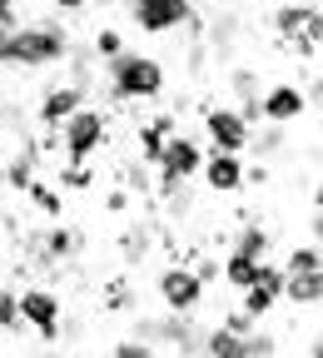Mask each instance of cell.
<instances>
[{
    "mask_svg": "<svg viewBox=\"0 0 323 358\" xmlns=\"http://www.w3.org/2000/svg\"><path fill=\"white\" fill-rule=\"evenodd\" d=\"M89 6V0H50V10H60V15H80Z\"/></svg>",
    "mask_w": 323,
    "mask_h": 358,
    "instance_id": "d6a6232c",
    "label": "cell"
},
{
    "mask_svg": "<svg viewBox=\"0 0 323 358\" xmlns=\"http://www.w3.org/2000/svg\"><path fill=\"white\" fill-rule=\"evenodd\" d=\"M110 110L100 105H80L60 129H55V150L65 155L60 164H89V155H100L110 145Z\"/></svg>",
    "mask_w": 323,
    "mask_h": 358,
    "instance_id": "3957f363",
    "label": "cell"
},
{
    "mask_svg": "<svg viewBox=\"0 0 323 358\" xmlns=\"http://www.w3.org/2000/svg\"><path fill=\"white\" fill-rule=\"evenodd\" d=\"M279 268H284V274H323V254H318L313 239H303V244L289 249V259H284Z\"/></svg>",
    "mask_w": 323,
    "mask_h": 358,
    "instance_id": "ffe728a7",
    "label": "cell"
},
{
    "mask_svg": "<svg viewBox=\"0 0 323 358\" xmlns=\"http://www.w3.org/2000/svg\"><path fill=\"white\" fill-rule=\"evenodd\" d=\"M35 179H40V169H35V145L25 140V150H20V155L0 159V185H6L10 194H25Z\"/></svg>",
    "mask_w": 323,
    "mask_h": 358,
    "instance_id": "2e32d148",
    "label": "cell"
},
{
    "mask_svg": "<svg viewBox=\"0 0 323 358\" xmlns=\"http://www.w3.org/2000/svg\"><path fill=\"white\" fill-rule=\"evenodd\" d=\"M80 105H89V90H80V85H70V80H60V85H50L40 95V105H35V120H40V129H60Z\"/></svg>",
    "mask_w": 323,
    "mask_h": 358,
    "instance_id": "7c38bea8",
    "label": "cell"
},
{
    "mask_svg": "<svg viewBox=\"0 0 323 358\" xmlns=\"http://www.w3.org/2000/svg\"><path fill=\"white\" fill-rule=\"evenodd\" d=\"M199 353L204 358H244V338H234L229 329H204V338H199Z\"/></svg>",
    "mask_w": 323,
    "mask_h": 358,
    "instance_id": "d6986e66",
    "label": "cell"
},
{
    "mask_svg": "<svg viewBox=\"0 0 323 358\" xmlns=\"http://www.w3.org/2000/svg\"><path fill=\"white\" fill-rule=\"evenodd\" d=\"M169 134H179V115H150L140 129H134V140H140V164H155L159 150Z\"/></svg>",
    "mask_w": 323,
    "mask_h": 358,
    "instance_id": "4fadbf2b",
    "label": "cell"
},
{
    "mask_svg": "<svg viewBox=\"0 0 323 358\" xmlns=\"http://www.w3.org/2000/svg\"><path fill=\"white\" fill-rule=\"evenodd\" d=\"M110 358H159L150 343H140V338H120L115 348H110Z\"/></svg>",
    "mask_w": 323,
    "mask_h": 358,
    "instance_id": "4dcf8cb0",
    "label": "cell"
},
{
    "mask_svg": "<svg viewBox=\"0 0 323 358\" xmlns=\"http://www.w3.org/2000/svg\"><path fill=\"white\" fill-rule=\"evenodd\" d=\"M199 164H204V140H194V134H169L159 159L150 164L159 174V194H169L174 185H189V179H199Z\"/></svg>",
    "mask_w": 323,
    "mask_h": 358,
    "instance_id": "277c9868",
    "label": "cell"
},
{
    "mask_svg": "<svg viewBox=\"0 0 323 358\" xmlns=\"http://www.w3.org/2000/svg\"><path fill=\"white\" fill-rule=\"evenodd\" d=\"M308 100H303V90L294 80H273L259 90V124H299L308 120Z\"/></svg>",
    "mask_w": 323,
    "mask_h": 358,
    "instance_id": "9c48e42d",
    "label": "cell"
},
{
    "mask_svg": "<svg viewBox=\"0 0 323 358\" xmlns=\"http://www.w3.org/2000/svg\"><path fill=\"white\" fill-rule=\"evenodd\" d=\"M303 15H308V10L299 6V0H284V6L268 15V25H273V35H279V40H294V35L303 30Z\"/></svg>",
    "mask_w": 323,
    "mask_h": 358,
    "instance_id": "7402d4cb",
    "label": "cell"
},
{
    "mask_svg": "<svg viewBox=\"0 0 323 358\" xmlns=\"http://www.w3.org/2000/svg\"><path fill=\"white\" fill-rule=\"evenodd\" d=\"M105 308H115V313H129V308H134V299H129L124 279H110V284H105Z\"/></svg>",
    "mask_w": 323,
    "mask_h": 358,
    "instance_id": "f1b7e54d",
    "label": "cell"
},
{
    "mask_svg": "<svg viewBox=\"0 0 323 358\" xmlns=\"http://www.w3.org/2000/svg\"><path fill=\"white\" fill-rule=\"evenodd\" d=\"M15 303H20V324L40 338V343H60V319H65V303L50 284H25L15 289Z\"/></svg>",
    "mask_w": 323,
    "mask_h": 358,
    "instance_id": "5b68a950",
    "label": "cell"
},
{
    "mask_svg": "<svg viewBox=\"0 0 323 358\" xmlns=\"http://www.w3.org/2000/svg\"><path fill=\"white\" fill-rule=\"evenodd\" d=\"M279 294H284V268L273 264V259H264L259 264V274H254V284L249 289H239V308L249 313V319H268L273 308H279Z\"/></svg>",
    "mask_w": 323,
    "mask_h": 358,
    "instance_id": "30bf717a",
    "label": "cell"
},
{
    "mask_svg": "<svg viewBox=\"0 0 323 358\" xmlns=\"http://www.w3.org/2000/svg\"><path fill=\"white\" fill-rule=\"evenodd\" d=\"M169 85V70L159 55L145 50H120L115 60H105V95L110 105H155Z\"/></svg>",
    "mask_w": 323,
    "mask_h": 358,
    "instance_id": "7a4b0ae2",
    "label": "cell"
},
{
    "mask_svg": "<svg viewBox=\"0 0 323 358\" xmlns=\"http://www.w3.org/2000/svg\"><path fill=\"white\" fill-rule=\"evenodd\" d=\"M204 150H224V155H244L254 124L234 110V105H204Z\"/></svg>",
    "mask_w": 323,
    "mask_h": 358,
    "instance_id": "8992f818",
    "label": "cell"
},
{
    "mask_svg": "<svg viewBox=\"0 0 323 358\" xmlns=\"http://www.w3.org/2000/svg\"><path fill=\"white\" fill-rule=\"evenodd\" d=\"M244 358H279V338L273 334H264V324L244 338Z\"/></svg>",
    "mask_w": 323,
    "mask_h": 358,
    "instance_id": "484cf974",
    "label": "cell"
},
{
    "mask_svg": "<svg viewBox=\"0 0 323 358\" xmlns=\"http://www.w3.org/2000/svg\"><path fill=\"white\" fill-rule=\"evenodd\" d=\"M229 249L244 254V259H254V264H264V259H273V229L254 219V224H244V229L229 234Z\"/></svg>",
    "mask_w": 323,
    "mask_h": 358,
    "instance_id": "5bb4252c",
    "label": "cell"
},
{
    "mask_svg": "<svg viewBox=\"0 0 323 358\" xmlns=\"http://www.w3.org/2000/svg\"><path fill=\"white\" fill-rule=\"evenodd\" d=\"M89 6H105L110 10V6H129V0H89Z\"/></svg>",
    "mask_w": 323,
    "mask_h": 358,
    "instance_id": "836d02e7",
    "label": "cell"
},
{
    "mask_svg": "<svg viewBox=\"0 0 323 358\" xmlns=\"http://www.w3.org/2000/svg\"><path fill=\"white\" fill-rule=\"evenodd\" d=\"M129 199H134L129 189H110V194H105V209H110V214H124V209H129Z\"/></svg>",
    "mask_w": 323,
    "mask_h": 358,
    "instance_id": "1f68e13d",
    "label": "cell"
},
{
    "mask_svg": "<svg viewBox=\"0 0 323 358\" xmlns=\"http://www.w3.org/2000/svg\"><path fill=\"white\" fill-rule=\"evenodd\" d=\"M70 50H75L70 25H60V20H20L15 30L0 35V70H50V65H65Z\"/></svg>",
    "mask_w": 323,
    "mask_h": 358,
    "instance_id": "6da1fadb",
    "label": "cell"
},
{
    "mask_svg": "<svg viewBox=\"0 0 323 358\" xmlns=\"http://www.w3.org/2000/svg\"><path fill=\"white\" fill-rule=\"evenodd\" d=\"M0 189H6V185H0Z\"/></svg>",
    "mask_w": 323,
    "mask_h": 358,
    "instance_id": "74e56055",
    "label": "cell"
},
{
    "mask_svg": "<svg viewBox=\"0 0 323 358\" xmlns=\"http://www.w3.org/2000/svg\"><path fill=\"white\" fill-rule=\"evenodd\" d=\"M150 229H145V224H134V229H124L120 234V259L124 264H140V259H150Z\"/></svg>",
    "mask_w": 323,
    "mask_h": 358,
    "instance_id": "cb8c5ba5",
    "label": "cell"
},
{
    "mask_svg": "<svg viewBox=\"0 0 323 358\" xmlns=\"http://www.w3.org/2000/svg\"><path fill=\"white\" fill-rule=\"evenodd\" d=\"M189 358H204V353H189Z\"/></svg>",
    "mask_w": 323,
    "mask_h": 358,
    "instance_id": "d590c367",
    "label": "cell"
},
{
    "mask_svg": "<svg viewBox=\"0 0 323 358\" xmlns=\"http://www.w3.org/2000/svg\"><path fill=\"white\" fill-rule=\"evenodd\" d=\"M279 303H294L299 313H303V308L318 313V303H323V274H284Z\"/></svg>",
    "mask_w": 323,
    "mask_h": 358,
    "instance_id": "9a60e30c",
    "label": "cell"
},
{
    "mask_svg": "<svg viewBox=\"0 0 323 358\" xmlns=\"http://www.w3.org/2000/svg\"><path fill=\"white\" fill-rule=\"evenodd\" d=\"M120 179H124V189H129V194H150V164L129 159V164L120 169Z\"/></svg>",
    "mask_w": 323,
    "mask_h": 358,
    "instance_id": "83f0119b",
    "label": "cell"
},
{
    "mask_svg": "<svg viewBox=\"0 0 323 358\" xmlns=\"http://www.w3.org/2000/svg\"><path fill=\"white\" fill-rule=\"evenodd\" d=\"M25 199H30L45 219H65V199H60V189L50 185V179H35V185L25 189Z\"/></svg>",
    "mask_w": 323,
    "mask_h": 358,
    "instance_id": "44dd1931",
    "label": "cell"
},
{
    "mask_svg": "<svg viewBox=\"0 0 323 358\" xmlns=\"http://www.w3.org/2000/svg\"><path fill=\"white\" fill-rule=\"evenodd\" d=\"M155 289H159L164 313H189V319L204 308V294H209V284H199V274L189 264H169L164 274L155 279Z\"/></svg>",
    "mask_w": 323,
    "mask_h": 358,
    "instance_id": "52a82bcc",
    "label": "cell"
},
{
    "mask_svg": "<svg viewBox=\"0 0 323 358\" xmlns=\"http://www.w3.org/2000/svg\"><path fill=\"white\" fill-rule=\"evenodd\" d=\"M159 358H174V353H159Z\"/></svg>",
    "mask_w": 323,
    "mask_h": 358,
    "instance_id": "8d00e7d4",
    "label": "cell"
},
{
    "mask_svg": "<svg viewBox=\"0 0 323 358\" xmlns=\"http://www.w3.org/2000/svg\"><path fill=\"white\" fill-rule=\"evenodd\" d=\"M124 10H129V25L140 35H174V30L189 25V15H194L189 0H129Z\"/></svg>",
    "mask_w": 323,
    "mask_h": 358,
    "instance_id": "ba28073f",
    "label": "cell"
},
{
    "mask_svg": "<svg viewBox=\"0 0 323 358\" xmlns=\"http://www.w3.org/2000/svg\"><path fill=\"white\" fill-rule=\"evenodd\" d=\"M244 155H224V150H204V164H199V179L214 199H229V194H244Z\"/></svg>",
    "mask_w": 323,
    "mask_h": 358,
    "instance_id": "8fae6325",
    "label": "cell"
},
{
    "mask_svg": "<svg viewBox=\"0 0 323 358\" xmlns=\"http://www.w3.org/2000/svg\"><path fill=\"white\" fill-rule=\"evenodd\" d=\"M60 185L65 189H89V185H95V174H89L85 164H60Z\"/></svg>",
    "mask_w": 323,
    "mask_h": 358,
    "instance_id": "f546056e",
    "label": "cell"
},
{
    "mask_svg": "<svg viewBox=\"0 0 323 358\" xmlns=\"http://www.w3.org/2000/svg\"><path fill=\"white\" fill-rule=\"evenodd\" d=\"M299 6H303V10H318V0H299Z\"/></svg>",
    "mask_w": 323,
    "mask_h": 358,
    "instance_id": "e575fe53",
    "label": "cell"
},
{
    "mask_svg": "<svg viewBox=\"0 0 323 358\" xmlns=\"http://www.w3.org/2000/svg\"><path fill=\"white\" fill-rule=\"evenodd\" d=\"M289 150V124H264L259 134H249V150L244 155H254V159H279Z\"/></svg>",
    "mask_w": 323,
    "mask_h": 358,
    "instance_id": "ac0fdd59",
    "label": "cell"
},
{
    "mask_svg": "<svg viewBox=\"0 0 323 358\" xmlns=\"http://www.w3.org/2000/svg\"><path fill=\"white\" fill-rule=\"evenodd\" d=\"M219 329H229L234 338H249V334L259 329V319H249L244 308H224V313H219Z\"/></svg>",
    "mask_w": 323,
    "mask_h": 358,
    "instance_id": "4316f807",
    "label": "cell"
},
{
    "mask_svg": "<svg viewBox=\"0 0 323 358\" xmlns=\"http://www.w3.org/2000/svg\"><path fill=\"white\" fill-rule=\"evenodd\" d=\"M0 334H25V324H20V303H15V289H0Z\"/></svg>",
    "mask_w": 323,
    "mask_h": 358,
    "instance_id": "d4e9b609",
    "label": "cell"
},
{
    "mask_svg": "<svg viewBox=\"0 0 323 358\" xmlns=\"http://www.w3.org/2000/svg\"><path fill=\"white\" fill-rule=\"evenodd\" d=\"M318 40H323V10H308V15H303V30H299L294 40H284V45H289L303 65H313V60H318Z\"/></svg>",
    "mask_w": 323,
    "mask_h": 358,
    "instance_id": "e0dca14e",
    "label": "cell"
},
{
    "mask_svg": "<svg viewBox=\"0 0 323 358\" xmlns=\"http://www.w3.org/2000/svg\"><path fill=\"white\" fill-rule=\"evenodd\" d=\"M120 50H129V45H124V30H115V25H100L95 35H89V55H95V60H115Z\"/></svg>",
    "mask_w": 323,
    "mask_h": 358,
    "instance_id": "603a6c76",
    "label": "cell"
}]
</instances>
